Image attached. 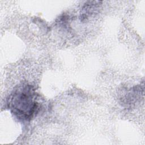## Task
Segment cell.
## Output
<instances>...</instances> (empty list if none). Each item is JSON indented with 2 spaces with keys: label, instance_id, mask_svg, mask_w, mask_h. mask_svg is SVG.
<instances>
[{
  "label": "cell",
  "instance_id": "1",
  "mask_svg": "<svg viewBox=\"0 0 145 145\" xmlns=\"http://www.w3.org/2000/svg\"><path fill=\"white\" fill-rule=\"evenodd\" d=\"M36 93L29 85L19 87L10 95L8 108L12 113L22 121L31 120L39 112Z\"/></svg>",
  "mask_w": 145,
  "mask_h": 145
}]
</instances>
